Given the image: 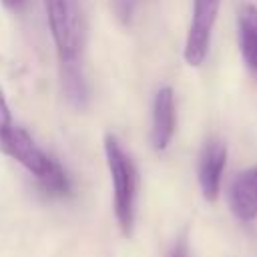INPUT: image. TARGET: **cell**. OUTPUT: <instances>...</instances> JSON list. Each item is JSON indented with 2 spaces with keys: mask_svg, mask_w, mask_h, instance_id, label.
Masks as SVG:
<instances>
[{
  "mask_svg": "<svg viewBox=\"0 0 257 257\" xmlns=\"http://www.w3.org/2000/svg\"><path fill=\"white\" fill-rule=\"evenodd\" d=\"M104 155L106 165L112 181V193H114V215L116 223L122 231V235H131L135 227V203H137V189H139V173L128 157V153L122 149L118 139L110 133L104 135Z\"/></svg>",
  "mask_w": 257,
  "mask_h": 257,
  "instance_id": "cell-1",
  "label": "cell"
},
{
  "mask_svg": "<svg viewBox=\"0 0 257 257\" xmlns=\"http://www.w3.org/2000/svg\"><path fill=\"white\" fill-rule=\"evenodd\" d=\"M44 10L58 52V60L78 58L82 44V30H80L76 0H44Z\"/></svg>",
  "mask_w": 257,
  "mask_h": 257,
  "instance_id": "cell-2",
  "label": "cell"
},
{
  "mask_svg": "<svg viewBox=\"0 0 257 257\" xmlns=\"http://www.w3.org/2000/svg\"><path fill=\"white\" fill-rule=\"evenodd\" d=\"M219 6L221 0H193V16L183 50V58L189 66H201L205 62Z\"/></svg>",
  "mask_w": 257,
  "mask_h": 257,
  "instance_id": "cell-3",
  "label": "cell"
},
{
  "mask_svg": "<svg viewBox=\"0 0 257 257\" xmlns=\"http://www.w3.org/2000/svg\"><path fill=\"white\" fill-rule=\"evenodd\" d=\"M0 151L14 161H18L26 171H30L34 177H40L52 163V157L46 155L36 141L28 135L26 128L12 124L8 133L0 139Z\"/></svg>",
  "mask_w": 257,
  "mask_h": 257,
  "instance_id": "cell-4",
  "label": "cell"
},
{
  "mask_svg": "<svg viewBox=\"0 0 257 257\" xmlns=\"http://www.w3.org/2000/svg\"><path fill=\"white\" fill-rule=\"evenodd\" d=\"M225 165H227V145L221 139L207 141L199 155L197 179H199L201 193L209 203H213L219 197Z\"/></svg>",
  "mask_w": 257,
  "mask_h": 257,
  "instance_id": "cell-5",
  "label": "cell"
},
{
  "mask_svg": "<svg viewBox=\"0 0 257 257\" xmlns=\"http://www.w3.org/2000/svg\"><path fill=\"white\" fill-rule=\"evenodd\" d=\"M177 126V106H175V92L171 86L159 88L153 102V128L151 141L157 151H165L175 135Z\"/></svg>",
  "mask_w": 257,
  "mask_h": 257,
  "instance_id": "cell-6",
  "label": "cell"
},
{
  "mask_svg": "<svg viewBox=\"0 0 257 257\" xmlns=\"http://www.w3.org/2000/svg\"><path fill=\"white\" fill-rule=\"evenodd\" d=\"M229 209L239 221L257 219V165L241 171L229 187Z\"/></svg>",
  "mask_w": 257,
  "mask_h": 257,
  "instance_id": "cell-7",
  "label": "cell"
},
{
  "mask_svg": "<svg viewBox=\"0 0 257 257\" xmlns=\"http://www.w3.org/2000/svg\"><path fill=\"white\" fill-rule=\"evenodd\" d=\"M239 26V48L247 68L257 74V8L253 4L241 6L237 14Z\"/></svg>",
  "mask_w": 257,
  "mask_h": 257,
  "instance_id": "cell-8",
  "label": "cell"
},
{
  "mask_svg": "<svg viewBox=\"0 0 257 257\" xmlns=\"http://www.w3.org/2000/svg\"><path fill=\"white\" fill-rule=\"evenodd\" d=\"M60 78H62V90L66 100L74 108H84L88 100V86H86V78L78 58L60 60Z\"/></svg>",
  "mask_w": 257,
  "mask_h": 257,
  "instance_id": "cell-9",
  "label": "cell"
},
{
  "mask_svg": "<svg viewBox=\"0 0 257 257\" xmlns=\"http://www.w3.org/2000/svg\"><path fill=\"white\" fill-rule=\"evenodd\" d=\"M36 181H38V187L42 189V193H46L48 197H66V195H70V189H72L66 171L54 157H52L50 167L40 177H36Z\"/></svg>",
  "mask_w": 257,
  "mask_h": 257,
  "instance_id": "cell-10",
  "label": "cell"
},
{
  "mask_svg": "<svg viewBox=\"0 0 257 257\" xmlns=\"http://www.w3.org/2000/svg\"><path fill=\"white\" fill-rule=\"evenodd\" d=\"M143 0H112V12L122 24H131Z\"/></svg>",
  "mask_w": 257,
  "mask_h": 257,
  "instance_id": "cell-11",
  "label": "cell"
},
{
  "mask_svg": "<svg viewBox=\"0 0 257 257\" xmlns=\"http://www.w3.org/2000/svg\"><path fill=\"white\" fill-rule=\"evenodd\" d=\"M12 114H10V106H8V100H6V94L0 86V139L8 133V128L12 126Z\"/></svg>",
  "mask_w": 257,
  "mask_h": 257,
  "instance_id": "cell-12",
  "label": "cell"
},
{
  "mask_svg": "<svg viewBox=\"0 0 257 257\" xmlns=\"http://www.w3.org/2000/svg\"><path fill=\"white\" fill-rule=\"evenodd\" d=\"M2 4L10 12H22V8L26 6V0H2Z\"/></svg>",
  "mask_w": 257,
  "mask_h": 257,
  "instance_id": "cell-13",
  "label": "cell"
},
{
  "mask_svg": "<svg viewBox=\"0 0 257 257\" xmlns=\"http://www.w3.org/2000/svg\"><path fill=\"white\" fill-rule=\"evenodd\" d=\"M171 257H189V249H187V243L181 239L175 247H173V251H171Z\"/></svg>",
  "mask_w": 257,
  "mask_h": 257,
  "instance_id": "cell-14",
  "label": "cell"
}]
</instances>
